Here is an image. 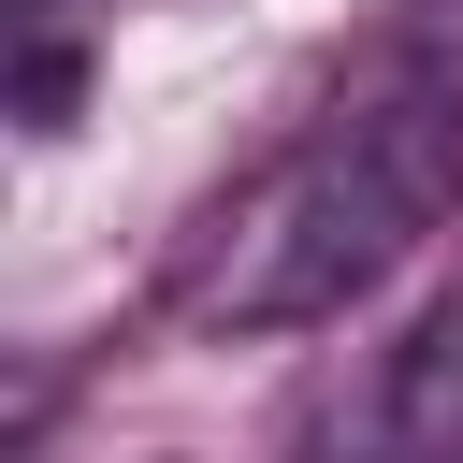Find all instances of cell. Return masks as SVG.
I'll list each match as a JSON object with an SVG mask.
<instances>
[{
    "label": "cell",
    "mask_w": 463,
    "mask_h": 463,
    "mask_svg": "<svg viewBox=\"0 0 463 463\" xmlns=\"http://www.w3.org/2000/svg\"><path fill=\"white\" fill-rule=\"evenodd\" d=\"M449 188H463V87L449 72L362 87L347 116H318L304 145H275L232 203H203V232L174 260V304L203 333H304L347 289H376L449 217Z\"/></svg>",
    "instance_id": "cell-1"
},
{
    "label": "cell",
    "mask_w": 463,
    "mask_h": 463,
    "mask_svg": "<svg viewBox=\"0 0 463 463\" xmlns=\"http://www.w3.org/2000/svg\"><path fill=\"white\" fill-rule=\"evenodd\" d=\"M391 434H405V463H463V304L405 347V376H391Z\"/></svg>",
    "instance_id": "cell-2"
},
{
    "label": "cell",
    "mask_w": 463,
    "mask_h": 463,
    "mask_svg": "<svg viewBox=\"0 0 463 463\" xmlns=\"http://www.w3.org/2000/svg\"><path fill=\"white\" fill-rule=\"evenodd\" d=\"M289 463H405V434H391V391H376L362 420H318V434H304Z\"/></svg>",
    "instance_id": "cell-3"
}]
</instances>
